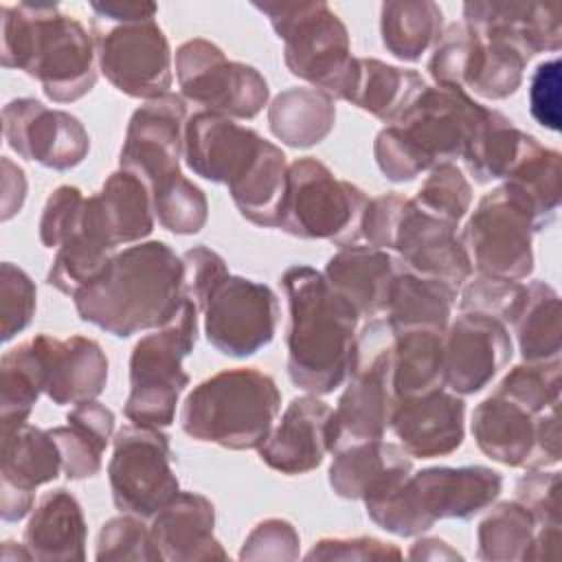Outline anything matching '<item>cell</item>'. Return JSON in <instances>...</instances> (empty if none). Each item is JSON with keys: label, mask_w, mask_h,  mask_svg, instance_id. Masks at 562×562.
Segmentation results:
<instances>
[{"label": "cell", "mask_w": 562, "mask_h": 562, "mask_svg": "<svg viewBox=\"0 0 562 562\" xmlns=\"http://www.w3.org/2000/svg\"><path fill=\"white\" fill-rule=\"evenodd\" d=\"M206 340L224 356L248 358L272 342L279 299L266 283L226 274L209 294L202 312Z\"/></svg>", "instance_id": "obj_14"}, {"label": "cell", "mask_w": 562, "mask_h": 562, "mask_svg": "<svg viewBox=\"0 0 562 562\" xmlns=\"http://www.w3.org/2000/svg\"><path fill=\"white\" fill-rule=\"evenodd\" d=\"M503 187L527 209L536 233L549 228L560 209L562 154L533 136L505 176Z\"/></svg>", "instance_id": "obj_34"}, {"label": "cell", "mask_w": 562, "mask_h": 562, "mask_svg": "<svg viewBox=\"0 0 562 562\" xmlns=\"http://www.w3.org/2000/svg\"><path fill=\"white\" fill-rule=\"evenodd\" d=\"M114 255L116 248L79 226V231L55 250L46 283L72 299L79 290L94 283L108 270Z\"/></svg>", "instance_id": "obj_44"}, {"label": "cell", "mask_w": 562, "mask_h": 562, "mask_svg": "<svg viewBox=\"0 0 562 562\" xmlns=\"http://www.w3.org/2000/svg\"><path fill=\"white\" fill-rule=\"evenodd\" d=\"M26 198V178L22 167L2 156V222H9L20 213Z\"/></svg>", "instance_id": "obj_60"}, {"label": "cell", "mask_w": 562, "mask_h": 562, "mask_svg": "<svg viewBox=\"0 0 562 562\" xmlns=\"http://www.w3.org/2000/svg\"><path fill=\"white\" fill-rule=\"evenodd\" d=\"M288 299V375L312 395H329L351 373L358 312L312 266H290L281 274Z\"/></svg>", "instance_id": "obj_1"}, {"label": "cell", "mask_w": 562, "mask_h": 562, "mask_svg": "<svg viewBox=\"0 0 562 562\" xmlns=\"http://www.w3.org/2000/svg\"><path fill=\"white\" fill-rule=\"evenodd\" d=\"M393 331L384 318H371L356 336L353 367L338 397V448L384 439L397 406L393 391ZM336 448V450H338Z\"/></svg>", "instance_id": "obj_8"}, {"label": "cell", "mask_w": 562, "mask_h": 562, "mask_svg": "<svg viewBox=\"0 0 562 562\" xmlns=\"http://www.w3.org/2000/svg\"><path fill=\"white\" fill-rule=\"evenodd\" d=\"M516 501L522 503L540 525L562 527L560 520V472L544 468L527 470L516 481Z\"/></svg>", "instance_id": "obj_55"}, {"label": "cell", "mask_w": 562, "mask_h": 562, "mask_svg": "<svg viewBox=\"0 0 562 562\" xmlns=\"http://www.w3.org/2000/svg\"><path fill=\"white\" fill-rule=\"evenodd\" d=\"M200 310L187 296L178 312L158 329L143 336L130 353V393L123 415L132 424L167 428L191 378L182 360L195 349Z\"/></svg>", "instance_id": "obj_6"}, {"label": "cell", "mask_w": 562, "mask_h": 562, "mask_svg": "<svg viewBox=\"0 0 562 562\" xmlns=\"http://www.w3.org/2000/svg\"><path fill=\"white\" fill-rule=\"evenodd\" d=\"M443 33V11L432 0H389L380 7L382 46L402 61H419Z\"/></svg>", "instance_id": "obj_39"}, {"label": "cell", "mask_w": 562, "mask_h": 562, "mask_svg": "<svg viewBox=\"0 0 562 562\" xmlns=\"http://www.w3.org/2000/svg\"><path fill=\"white\" fill-rule=\"evenodd\" d=\"M404 204H406V198H402L395 191L369 198L364 217H362V239L373 248L393 250L395 228H397Z\"/></svg>", "instance_id": "obj_59"}, {"label": "cell", "mask_w": 562, "mask_h": 562, "mask_svg": "<svg viewBox=\"0 0 562 562\" xmlns=\"http://www.w3.org/2000/svg\"><path fill=\"white\" fill-rule=\"evenodd\" d=\"M560 88H562V64L558 57L544 59L536 66L529 79V112L538 125L560 132Z\"/></svg>", "instance_id": "obj_57"}, {"label": "cell", "mask_w": 562, "mask_h": 562, "mask_svg": "<svg viewBox=\"0 0 562 562\" xmlns=\"http://www.w3.org/2000/svg\"><path fill=\"white\" fill-rule=\"evenodd\" d=\"M487 110L461 88L428 86L393 125L432 169L463 158Z\"/></svg>", "instance_id": "obj_15"}, {"label": "cell", "mask_w": 562, "mask_h": 562, "mask_svg": "<svg viewBox=\"0 0 562 562\" xmlns=\"http://www.w3.org/2000/svg\"><path fill=\"white\" fill-rule=\"evenodd\" d=\"M182 292L202 312L213 288L228 274L226 261L209 246H193L182 255Z\"/></svg>", "instance_id": "obj_56"}, {"label": "cell", "mask_w": 562, "mask_h": 562, "mask_svg": "<svg viewBox=\"0 0 562 562\" xmlns=\"http://www.w3.org/2000/svg\"><path fill=\"white\" fill-rule=\"evenodd\" d=\"M527 61L529 59L514 46L479 37L463 90L490 101L507 99L520 88Z\"/></svg>", "instance_id": "obj_45"}, {"label": "cell", "mask_w": 562, "mask_h": 562, "mask_svg": "<svg viewBox=\"0 0 562 562\" xmlns=\"http://www.w3.org/2000/svg\"><path fill=\"white\" fill-rule=\"evenodd\" d=\"M457 299V288L450 283L422 277L400 266L389 288L384 321L393 334L404 329L446 331Z\"/></svg>", "instance_id": "obj_32"}, {"label": "cell", "mask_w": 562, "mask_h": 562, "mask_svg": "<svg viewBox=\"0 0 562 562\" xmlns=\"http://www.w3.org/2000/svg\"><path fill=\"white\" fill-rule=\"evenodd\" d=\"M94 560L114 562V560H134V562H160L162 553L151 538L149 525L134 514H121L103 522Z\"/></svg>", "instance_id": "obj_49"}, {"label": "cell", "mask_w": 562, "mask_h": 562, "mask_svg": "<svg viewBox=\"0 0 562 562\" xmlns=\"http://www.w3.org/2000/svg\"><path fill=\"white\" fill-rule=\"evenodd\" d=\"M31 340L44 371V395L53 404H81L97 400L105 391L108 356L94 338L35 334Z\"/></svg>", "instance_id": "obj_26"}, {"label": "cell", "mask_w": 562, "mask_h": 562, "mask_svg": "<svg viewBox=\"0 0 562 562\" xmlns=\"http://www.w3.org/2000/svg\"><path fill=\"white\" fill-rule=\"evenodd\" d=\"M0 437V516L18 522L35 507V490L64 472L61 452L50 430L29 422Z\"/></svg>", "instance_id": "obj_20"}, {"label": "cell", "mask_w": 562, "mask_h": 562, "mask_svg": "<svg viewBox=\"0 0 562 562\" xmlns=\"http://www.w3.org/2000/svg\"><path fill=\"white\" fill-rule=\"evenodd\" d=\"M44 393V371L33 340H24L0 360V432L29 422Z\"/></svg>", "instance_id": "obj_43"}, {"label": "cell", "mask_w": 562, "mask_h": 562, "mask_svg": "<svg viewBox=\"0 0 562 562\" xmlns=\"http://www.w3.org/2000/svg\"><path fill=\"white\" fill-rule=\"evenodd\" d=\"M498 395L520 404L533 415H540L551 408H560L562 397V362H520L512 367L498 382Z\"/></svg>", "instance_id": "obj_46"}, {"label": "cell", "mask_w": 562, "mask_h": 562, "mask_svg": "<svg viewBox=\"0 0 562 562\" xmlns=\"http://www.w3.org/2000/svg\"><path fill=\"white\" fill-rule=\"evenodd\" d=\"M533 134L522 132L498 110H487L481 127L465 147L463 162L479 184L505 180Z\"/></svg>", "instance_id": "obj_42"}, {"label": "cell", "mask_w": 562, "mask_h": 562, "mask_svg": "<svg viewBox=\"0 0 562 562\" xmlns=\"http://www.w3.org/2000/svg\"><path fill=\"white\" fill-rule=\"evenodd\" d=\"M369 195L314 156L288 165V191L279 228L299 239H327L351 246L362 239V217Z\"/></svg>", "instance_id": "obj_7"}, {"label": "cell", "mask_w": 562, "mask_h": 562, "mask_svg": "<svg viewBox=\"0 0 562 562\" xmlns=\"http://www.w3.org/2000/svg\"><path fill=\"white\" fill-rule=\"evenodd\" d=\"M373 158L382 176L391 182H411L419 173L430 171L426 160L411 147L395 125H386L373 140Z\"/></svg>", "instance_id": "obj_54"}, {"label": "cell", "mask_w": 562, "mask_h": 562, "mask_svg": "<svg viewBox=\"0 0 562 562\" xmlns=\"http://www.w3.org/2000/svg\"><path fill=\"white\" fill-rule=\"evenodd\" d=\"M336 125V101L312 86L279 92L268 105V127L274 138L294 149L325 140Z\"/></svg>", "instance_id": "obj_36"}, {"label": "cell", "mask_w": 562, "mask_h": 562, "mask_svg": "<svg viewBox=\"0 0 562 562\" xmlns=\"http://www.w3.org/2000/svg\"><path fill=\"white\" fill-rule=\"evenodd\" d=\"M61 452V470L70 481L101 472L103 452L114 435V413L97 402H81L66 415V426L48 428Z\"/></svg>", "instance_id": "obj_35"}, {"label": "cell", "mask_w": 562, "mask_h": 562, "mask_svg": "<svg viewBox=\"0 0 562 562\" xmlns=\"http://www.w3.org/2000/svg\"><path fill=\"white\" fill-rule=\"evenodd\" d=\"M340 439L334 408L318 395L294 397L268 439L257 448L259 459L288 476L316 470L325 457L336 452Z\"/></svg>", "instance_id": "obj_19"}, {"label": "cell", "mask_w": 562, "mask_h": 562, "mask_svg": "<svg viewBox=\"0 0 562 562\" xmlns=\"http://www.w3.org/2000/svg\"><path fill=\"white\" fill-rule=\"evenodd\" d=\"M86 538L88 527L81 503L66 487L42 494L22 533L31 558L42 562L86 560Z\"/></svg>", "instance_id": "obj_30"}, {"label": "cell", "mask_w": 562, "mask_h": 562, "mask_svg": "<svg viewBox=\"0 0 562 562\" xmlns=\"http://www.w3.org/2000/svg\"><path fill=\"white\" fill-rule=\"evenodd\" d=\"M288 191V160L281 147L266 140L246 167L228 184V193L239 215L261 228H279Z\"/></svg>", "instance_id": "obj_33"}, {"label": "cell", "mask_w": 562, "mask_h": 562, "mask_svg": "<svg viewBox=\"0 0 562 562\" xmlns=\"http://www.w3.org/2000/svg\"><path fill=\"white\" fill-rule=\"evenodd\" d=\"M509 327L479 312H461L443 331L446 389L457 395L483 391L509 364Z\"/></svg>", "instance_id": "obj_18"}, {"label": "cell", "mask_w": 562, "mask_h": 562, "mask_svg": "<svg viewBox=\"0 0 562 562\" xmlns=\"http://www.w3.org/2000/svg\"><path fill=\"white\" fill-rule=\"evenodd\" d=\"M411 200L426 213L459 226L472 206V187L454 162H439Z\"/></svg>", "instance_id": "obj_48"}, {"label": "cell", "mask_w": 562, "mask_h": 562, "mask_svg": "<svg viewBox=\"0 0 562 562\" xmlns=\"http://www.w3.org/2000/svg\"><path fill=\"white\" fill-rule=\"evenodd\" d=\"M404 553L400 547L378 540L373 536L353 538H323L305 553V560H342V562H367V560H400Z\"/></svg>", "instance_id": "obj_58"}, {"label": "cell", "mask_w": 562, "mask_h": 562, "mask_svg": "<svg viewBox=\"0 0 562 562\" xmlns=\"http://www.w3.org/2000/svg\"><path fill=\"white\" fill-rule=\"evenodd\" d=\"M154 224L156 215L147 184L125 169L112 171L101 191L86 198L81 213V228L112 248L143 241Z\"/></svg>", "instance_id": "obj_27"}, {"label": "cell", "mask_w": 562, "mask_h": 562, "mask_svg": "<svg viewBox=\"0 0 562 562\" xmlns=\"http://www.w3.org/2000/svg\"><path fill=\"white\" fill-rule=\"evenodd\" d=\"M72 301L83 323L116 338L158 329L184 301L182 257L160 239L132 244Z\"/></svg>", "instance_id": "obj_2"}, {"label": "cell", "mask_w": 562, "mask_h": 562, "mask_svg": "<svg viewBox=\"0 0 562 562\" xmlns=\"http://www.w3.org/2000/svg\"><path fill=\"white\" fill-rule=\"evenodd\" d=\"M400 259L389 250L369 244H351L338 248L325 263L327 283L347 299L360 318H378L384 314L389 288L400 270Z\"/></svg>", "instance_id": "obj_29"}, {"label": "cell", "mask_w": 562, "mask_h": 562, "mask_svg": "<svg viewBox=\"0 0 562 562\" xmlns=\"http://www.w3.org/2000/svg\"><path fill=\"white\" fill-rule=\"evenodd\" d=\"M2 132L18 156L55 171H70L90 154V134L75 114L31 97L2 108Z\"/></svg>", "instance_id": "obj_16"}, {"label": "cell", "mask_w": 562, "mask_h": 562, "mask_svg": "<svg viewBox=\"0 0 562 562\" xmlns=\"http://www.w3.org/2000/svg\"><path fill=\"white\" fill-rule=\"evenodd\" d=\"M0 558H2L4 562H13V560H33L31 553H29V549L24 547V542L15 549V542H11V540L2 542V553H0Z\"/></svg>", "instance_id": "obj_63"}, {"label": "cell", "mask_w": 562, "mask_h": 562, "mask_svg": "<svg viewBox=\"0 0 562 562\" xmlns=\"http://www.w3.org/2000/svg\"><path fill=\"white\" fill-rule=\"evenodd\" d=\"M37 290L33 279L15 263L0 266V340L9 342L24 331L37 307Z\"/></svg>", "instance_id": "obj_51"}, {"label": "cell", "mask_w": 562, "mask_h": 562, "mask_svg": "<svg viewBox=\"0 0 562 562\" xmlns=\"http://www.w3.org/2000/svg\"><path fill=\"white\" fill-rule=\"evenodd\" d=\"M393 435L413 459H435L457 452L465 439V402L450 389L397 400L391 417Z\"/></svg>", "instance_id": "obj_25"}, {"label": "cell", "mask_w": 562, "mask_h": 562, "mask_svg": "<svg viewBox=\"0 0 562 562\" xmlns=\"http://www.w3.org/2000/svg\"><path fill=\"white\" fill-rule=\"evenodd\" d=\"M151 538L167 562L226 560L215 538V505L198 492H178L151 516Z\"/></svg>", "instance_id": "obj_28"}, {"label": "cell", "mask_w": 562, "mask_h": 562, "mask_svg": "<svg viewBox=\"0 0 562 562\" xmlns=\"http://www.w3.org/2000/svg\"><path fill=\"white\" fill-rule=\"evenodd\" d=\"M549 529L518 501L492 503L476 527V558L487 562L538 560L540 531Z\"/></svg>", "instance_id": "obj_38"}, {"label": "cell", "mask_w": 562, "mask_h": 562, "mask_svg": "<svg viewBox=\"0 0 562 562\" xmlns=\"http://www.w3.org/2000/svg\"><path fill=\"white\" fill-rule=\"evenodd\" d=\"M358 81L349 103L386 125L397 123L428 88L426 79L413 68H400L373 57H358Z\"/></svg>", "instance_id": "obj_37"}, {"label": "cell", "mask_w": 562, "mask_h": 562, "mask_svg": "<svg viewBox=\"0 0 562 562\" xmlns=\"http://www.w3.org/2000/svg\"><path fill=\"white\" fill-rule=\"evenodd\" d=\"M83 204L86 195L72 184H61L48 195L40 217V241L44 248L57 250L79 231Z\"/></svg>", "instance_id": "obj_52"}, {"label": "cell", "mask_w": 562, "mask_h": 562, "mask_svg": "<svg viewBox=\"0 0 562 562\" xmlns=\"http://www.w3.org/2000/svg\"><path fill=\"white\" fill-rule=\"evenodd\" d=\"M522 296H525L522 281H512V279H501L490 274H474L461 285L459 310L487 314L509 327L522 303Z\"/></svg>", "instance_id": "obj_50"}, {"label": "cell", "mask_w": 562, "mask_h": 562, "mask_svg": "<svg viewBox=\"0 0 562 562\" xmlns=\"http://www.w3.org/2000/svg\"><path fill=\"white\" fill-rule=\"evenodd\" d=\"M503 490V476L487 465H435L411 472L408 492L422 520H470L487 509Z\"/></svg>", "instance_id": "obj_22"}, {"label": "cell", "mask_w": 562, "mask_h": 562, "mask_svg": "<svg viewBox=\"0 0 562 562\" xmlns=\"http://www.w3.org/2000/svg\"><path fill=\"white\" fill-rule=\"evenodd\" d=\"M151 206L158 224L176 235H195L209 220V202L204 191L182 171L149 189Z\"/></svg>", "instance_id": "obj_47"}, {"label": "cell", "mask_w": 562, "mask_h": 562, "mask_svg": "<svg viewBox=\"0 0 562 562\" xmlns=\"http://www.w3.org/2000/svg\"><path fill=\"white\" fill-rule=\"evenodd\" d=\"M261 143L263 136L257 130L217 112L200 110L184 123L182 158L195 176L228 187L246 171Z\"/></svg>", "instance_id": "obj_23"}, {"label": "cell", "mask_w": 562, "mask_h": 562, "mask_svg": "<svg viewBox=\"0 0 562 562\" xmlns=\"http://www.w3.org/2000/svg\"><path fill=\"white\" fill-rule=\"evenodd\" d=\"M411 560H463V555L452 549L446 540L441 538H430V536H424V538H417L408 553H406Z\"/></svg>", "instance_id": "obj_62"}, {"label": "cell", "mask_w": 562, "mask_h": 562, "mask_svg": "<svg viewBox=\"0 0 562 562\" xmlns=\"http://www.w3.org/2000/svg\"><path fill=\"white\" fill-rule=\"evenodd\" d=\"M187 119V103L173 92L138 105L125 130L119 169L138 176L147 189L178 176Z\"/></svg>", "instance_id": "obj_17"}, {"label": "cell", "mask_w": 562, "mask_h": 562, "mask_svg": "<svg viewBox=\"0 0 562 562\" xmlns=\"http://www.w3.org/2000/svg\"><path fill=\"white\" fill-rule=\"evenodd\" d=\"M277 37L283 42L288 70L312 88L327 92L334 101H349L358 81V57L351 55V40L345 22L327 2H252Z\"/></svg>", "instance_id": "obj_5"}, {"label": "cell", "mask_w": 562, "mask_h": 562, "mask_svg": "<svg viewBox=\"0 0 562 562\" xmlns=\"http://www.w3.org/2000/svg\"><path fill=\"white\" fill-rule=\"evenodd\" d=\"M413 472V457L400 443L369 439L342 446L329 463V487L347 501H362L395 476Z\"/></svg>", "instance_id": "obj_31"}, {"label": "cell", "mask_w": 562, "mask_h": 562, "mask_svg": "<svg viewBox=\"0 0 562 562\" xmlns=\"http://www.w3.org/2000/svg\"><path fill=\"white\" fill-rule=\"evenodd\" d=\"M92 37L97 66L119 92L143 101L171 92V46L156 18L132 22L92 18Z\"/></svg>", "instance_id": "obj_11"}, {"label": "cell", "mask_w": 562, "mask_h": 562, "mask_svg": "<svg viewBox=\"0 0 562 562\" xmlns=\"http://www.w3.org/2000/svg\"><path fill=\"white\" fill-rule=\"evenodd\" d=\"M281 411L272 375L255 367L222 369L195 384L182 402L180 428L195 441L257 450Z\"/></svg>", "instance_id": "obj_4"}, {"label": "cell", "mask_w": 562, "mask_h": 562, "mask_svg": "<svg viewBox=\"0 0 562 562\" xmlns=\"http://www.w3.org/2000/svg\"><path fill=\"white\" fill-rule=\"evenodd\" d=\"M479 450L507 468H553L560 463V408L540 415L492 393L479 402L470 422Z\"/></svg>", "instance_id": "obj_13"}, {"label": "cell", "mask_w": 562, "mask_h": 562, "mask_svg": "<svg viewBox=\"0 0 562 562\" xmlns=\"http://www.w3.org/2000/svg\"><path fill=\"white\" fill-rule=\"evenodd\" d=\"M301 538L296 527L285 518H266L246 536L239 560H299Z\"/></svg>", "instance_id": "obj_53"}, {"label": "cell", "mask_w": 562, "mask_h": 562, "mask_svg": "<svg viewBox=\"0 0 562 562\" xmlns=\"http://www.w3.org/2000/svg\"><path fill=\"white\" fill-rule=\"evenodd\" d=\"M393 391L397 400L446 386L443 331L404 329L393 334Z\"/></svg>", "instance_id": "obj_40"}, {"label": "cell", "mask_w": 562, "mask_h": 562, "mask_svg": "<svg viewBox=\"0 0 562 562\" xmlns=\"http://www.w3.org/2000/svg\"><path fill=\"white\" fill-rule=\"evenodd\" d=\"M94 20L101 22H132L156 18L158 7L154 2H90Z\"/></svg>", "instance_id": "obj_61"}, {"label": "cell", "mask_w": 562, "mask_h": 562, "mask_svg": "<svg viewBox=\"0 0 562 562\" xmlns=\"http://www.w3.org/2000/svg\"><path fill=\"white\" fill-rule=\"evenodd\" d=\"M457 228L406 200L395 228L393 250L406 270L439 279L459 290L474 270Z\"/></svg>", "instance_id": "obj_21"}, {"label": "cell", "mask_w": 562, "mask_h": 562, "mask_svg": "<svg viewBox=\"0 0 562 562\" xmlns=\"http://www.w3.org/2000/svg\"><path fill=\"white\" fill-rule=\"evenodd\" d=\"M463 24L483 40L514 46L527 59L540 53H558L562 46L560 11L553 4L470 0L463 4Z\"/></svg>", "instance_id": "obj_24"}, {"label": "cell", "mask_w": 562, "mask_h": 562, "mask_svg": "<svg viewBox=\"0 0 562 562\" xmlns=\"http://www.w3.org/2000/svg\"><path fill=\"white\" fill-rule=\"evenodd\" d=\"M176 77L182 99L233 121L255 119L270 99L268 81L255 66L226 59L224 50L204 37L176 48Z\"/></svg>", "instance_id": "obj_10"}, {"label": "cell", "mask_w": 562, "mask_h": 562, "mask_svg": "<svg viewBox=\"0 0 562 562\" xmlns=\"http://www.w3.org/2000/svg\"><path fill=\"white\" fill-rule=\"evenodd\" d=\"M533 233L527 209L498 184L476 202L459 237L476 274L522 281L533 272Z\"/></svg>", "instance_id": "obj_12"}, {"label": "cell", "mask_w": 562, "mask_h": 562, "mask_svg": "<svg viewBox=\"0 0 562 562\" xmlns=\"http://www.w3.org/2000/svg\"><path fill=\"white\" fill-rule=\"evenodd\" d=\"M525 362L558 360L562 349L560 294L544 281L525 283L522 303L509 325Z\"/></svg>", "instance_id": "obj_41"}, {"label": "cell", "mask_w": 562, "mask_h": 562, "mask_svg": "<svg viewBox=\"0 0 562 562\" xmlns=\"http://www.w3.org/2000/svg\"><path fill=\"white\" fill-rule=\"evenodd\" d=\"M0 57L4 68L24 70L53 103H75L97 83L94 37L57 2L2 4Z\"/></svg>", "instance_id": "obj_3"}, {"label": "cell", "mask_w": 562, "mask_h": 562, "mask_svg": "<svg viewBox=\"0 0 562 562\" xmlns=\"http://www.w3.org/2000/svg\"><path fill=\"white\" fill-rule=\"evenodd\" d=\"M171 459V441L162 428L145 424L123 426L112 437V457L108 463V481L116 509L151 520L180 492Z\"/></svg>", "instance_id": "obj_9"}]
</instances>
